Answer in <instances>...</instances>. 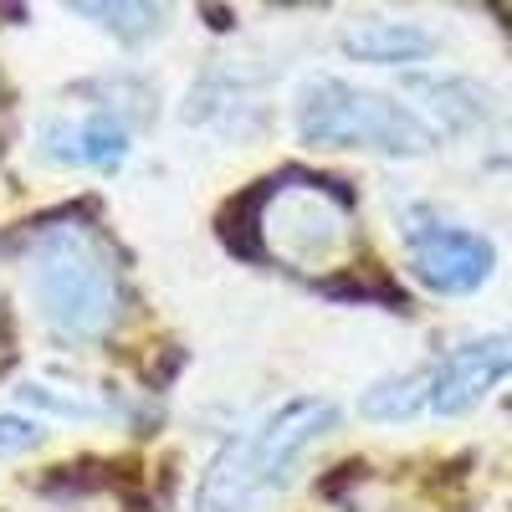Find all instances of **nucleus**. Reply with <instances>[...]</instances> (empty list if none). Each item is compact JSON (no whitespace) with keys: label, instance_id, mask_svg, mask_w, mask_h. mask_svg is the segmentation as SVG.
<instances>
[{"label":"nucleus","instance_id":"nucleus-1","mask_svg":"<svg viewBox=\"0 0 512 512\" xmlns=\"http://www.w3.org/2000/svg\"><path fill=\"white\" fill-rule=\"evenodd\" d=\"M338 431V405L323 395H292L262 420L236 431L216 461L205 466L195 512H256L272 492H282L303 456Z\"/></svg>","mask_w":512,"mask_h":512},{"label":"nucleus","instance_id":"nucleus-2","mask_svg":"<svg viewBox=\"0 0 512 512\" xmlns=\"http://www.w3.org/2000/svg\"><path fill=\"white\" fill-rule=\"evenodd\" d=\"M26 292L36 318L62 344H98L118 323V267L88 226H41L26 246Z\"/></svg>","mask_w":512,"mask_h":512},{"label":"nucleus","instance_id":"nucleus-3","mask_svg":"<svg viewBox=\"0 0 512 512\" xmlns=\"http://www.w3.org/2000/svg\"><path fill=\"white\" fill-rule=\"evenodd\" d=\"M292 128L308 149H364L384 159H415L436 149L431 118L344 77H308L292 108Z\"/></svg>","mask_w":512,"mask_h":512},{"label":"nucleus","instance_id":"nucleus-4","mask_svg":"<svg viewBox=\"0 0 512 512\" xmlns=\"http://www.w3.org/2000/svg\"><path fill=\"white\" fill-rule=\"evenodd\" d=\"M400 236H405V251H410L415 282L431 287L436 297H472L497 272V246L482 231L441 221L431 210H410L400 221Z\"/></svg>","mask_w":512,"mask_h":512},{"label":"nucleus","instance_id":"nucleus-5","mask_svg":"<svg viewBox=\"0 0 512 512\" xmlns=\"http://www.w3.org/2000/svg\"><path fill=\"white\" fill-rule=\"evenodd\" d=\"M262 241L292 267H328L349 246V216L323 185H277L262 205Z\"/></svg>","mask_w":512,"mask_h":512},{"label":"nucleus","instance_id":"nucleus-6","mask_svg":"<svg viewBox=\"0 0 512 512\" xmlns=\"http://www.w3.org/2000/svg\"><path fill=\"white\" fill-rule=\"evenodd\" d=\"M134 154V128L118 108H77L52 113L36 128V159L52 169H113Z\"/></svg>","mask_w":512,"mask_h":512},{"label":"nucleus","instance_id":"nucleus-7","mask_svg":"<svg viewBox=\"0 0 512 512\" xmlns=\"http://www.w3.org/2000/svg\"><path fill=\"white\" fill-rule=\"evenodd\" d=\"M502 379H512V328L466 338L441 364H431V410L446 420L472 415Z\"/></svg>","mask_w":512,"mask_h":512},{"label":"nucleus","instance_id":"nucleus-8","mask_svg":"<svg viewBox=\"0 0 512 512\" xmlns=\"http://www.w3.org/2000/svg\"><path fill=\"white\" fill-rule=\"evenodd\" d=\"M344 57L354 62H369V67H405V62H425L436 52V36L415 26V21H384V16H369V21H354L344 31Z\"/></svg>","mask_w":512,"mask_h":512},{"label":"nucleus","instance_id":"nucleus-9","mask_svg":"<svg viewBox=\"0 0 512 512\" xmlns=\"http://www.w3.org/2000/svg\"><path fill=\"white\" fill-rule=\"evenodd\" d=\"M420 410H431V369H405L384 374L359 395V415L369 425H405Z\"/></svg>","mask_w":512,"mask_h":512},{"label":"nucleus","instance_id":"nucleus-10","mask_svg":"<svg viewBox=\"0 0 512 512\" xmlns=\"http://www.w3.org/2000/svg\"><path fill=\"white\" fill-rule=\"evenodd\" d=\"M16 405L31 410V420H72V425H93V420H113V400H93L82 390H62V384H41V379H26L16 384Z\"/></svg>","mask_w":512,"mask_h":512},{"label":"nucleus","instance_id":"nucleus-11","mask_svg":"<svg viewBox=\"0 0 512 512\" xmlns=\"http://www.w3.org/2000/svg\"><path fill=\"white\" fill-rule=\"evenodd\" d=\"M72 16L93 21L98 31H108L123 47H144L149 36H159L169 26V11L164 6H72Z\"/></svg>","mask_w":512,"mask_h":512},{"label":"nucleus","instance_id":"nucleus-12","mask_svg":"<svg viewBox=\"0 0 512 512\" xmlns=\"http://www.w3.org/2000/svg\"><path fill=\"white\" fill-rule=\"evenodd\" d=\"M410 88L425 93V98H441V103H436V118H441L446 128H472V123L487 113V98L472 88V82H461V77H415Z\"/></svg>","mask_w":512,"mask_h":512},{"label":"nucleus","instance_id":"nucleus-13","mask_svg":"<svg viewBox=\"0 0 512 512\" xmlns=\"http://www.w3.org/2000/svg\"><path fill=\"white\" fill-rule=\"evenodd\" d=\"M31 446H41V420L16 415V410H0V461H16Z\"/></svg>","mask_w":512,"mask_h":512}]
</instances>
